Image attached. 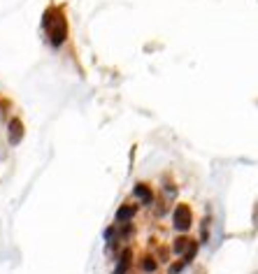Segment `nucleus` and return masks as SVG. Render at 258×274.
Listing matches in <instances>:
<instances>
[{"label":"nucleus","instance_id":"nucleus-1","mask_svg":"<svg viewBox=\"0 0 258 274\" xmlns=\"http://www.w3.org/2000/svg\"><path fill=\"white\" fill-rule=\"evenodd\" d=\"M45 28L49 33V40L54 47H61L68 37V21L58 7H51L45 12Z\"/></svg>","mask_w":258,"mask_h":274},{"label":"nucleus","instance_id":"nucleus-2","mask_svg":"<svg viewBox=\"0 0 258 274\" xmlns=\"http://www.w3.org/2000/svg\"><path fill=\"white\" fill-rule=\"evenodd\" d=\"M172 221H175V228L177 230H188L191 228V209L186 207V204H177V209H175V214H172Z\"/></svg>","mask_w":258,"mask_h":274},{"label":"nucleus","instance_id":"nucleus-3","mask_svg":"<svg viewBox=\"0 0 258 274\" xmlns=\"http://www.w3.org/2000/svg\"><path fill=\"white\" fill-rule=\"evenodd\" d=\"M21 135H24V126H21V121H12L10 123V140H12V144H16L21 140Z\"/></svg>","mask_w":258,"mask_h":274},{"label":"nucleus","instance_id":"nucleus-4","mask_svg":"<svg viewBox=\"0 0 258 274\" xmlns=\"http://www.w3.org/2000/svg\"><path fill=\"white\" fill-rule=\"evenodd\" d=\"M135 195L142 200V202H147V204H152V200H154L152 191H149L144 184H137V186H135Z\"/></svg>","mask_w":258,"mask_h":274},{"label":"nucleus","instance_id":"nucleus-5","mask_svg":"<svg viewBox=\"0 0 258 274\" xmlns=\"http://www.w3.org/2000/svg\"><path fill=\"white\" fill-rule=\"evenodd\" d=\"M133 214H135V207H131V204H126V207H121V209H119L117 218H119V221H128V218H133Z\"/></svg>","mask_w":258,"mask_h":274},{"label":"nucleus","instance_id":"nucleus-6","mask_svg":"<svg viewBox=\"0 0 258 274\" xmlns=\"http://www.w3.org/2000/svg\"><path fill=\"white\" fill-rule=\"evenodd\" d=\"M142 269H144V272H154V269H156V263H154V258H144V263H142Z\"/></svg>","mask_w":258,"mask_h":274}]
</instances>
